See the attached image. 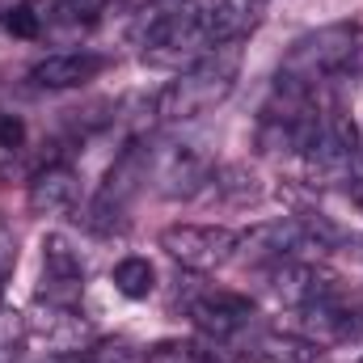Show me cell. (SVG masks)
I'll return each mask as SVG.
<instances>
[{
  "label": "cell",
  "mask_w": 363,
  "mask_h": 363,
  "mask_svg": "<svg viewBox=\"0 0 363 363\" xmlns=\"http://www.w3.org/2000/svg\"><path fill=\"white\" fill-rule=\"evenodd\" d=\"M237 72H241V51L237 47H216L203 64L186 68L182 77H174L157 93V118L161 123H186V118H199V114L216 110L233 93Z\"/></svg>",
  "instance_id": "obj_1"
},
{
  "label": "cell",
  "mask_w": 363,
  "mask_h": 363,
  "mask_svg": "<svg viewBox=\"0 0 363 363\" xmlns=\"http://www.w3.org/2000/svg\"><path fill=\"white\" fill-rule=\"evenodd\" d=\"M359 43H363V30L355 21H334V26H321V30L304 34L287 51V60L279 68V89L304 93V89H313L317 81L338 77L359 55Z\"/></svg>",
  "instance_id": "obj_2"
},
{
  "label": "cell",
  "mask_w": 363,
  "mask_h": 363,
  "mask_svg": "<svg viewBox=\"0 0 363 363\" xmlns=\"http://www.w3.org/2000/svg\"><path fill=\"white\" fill-rule=\"evenodd\" d=\"M237 245L241 233L220 224H174L161 233V250L190 271H220L224 262L237 258Z\"/></svg>",
  "instance_id": "obj_3"
},
{
  "label": "cell",
  "mask_w": 363,
  "mask_h": 363,
  "mask_svg": "<svg viewBox=\"0 0 363 363\" xmlns=\"http://www.w3.org/2000/svg\"><path fill=\"white\" fill-rule=\"evenodd\" d=\"M304 157L313 165V178H321L325 186H347L355 161H359V127L351 123V114L330 110L317 123V140Z\"/></svg>",
  "instance_id": "obj_4"
},
{
  "label": "cell",
  "mask_w": 363,
  "mask_h": 363,
  "mask_svg": "<svg viewBox=\"0 0 363 363\" xmlns=\"http://www.w3.org/2000/svg\"><path fill=\"white\" fill-rule=\"evenodd\" d=\"M144 178H148V157H144L140 144H127V148L118 152V161L110 165V174H106V182H101V190H97V199H93V207H89L93 228L106 233V228L123 224V216H127L131 199L140 194Z\"/></svg>",
  "instance_id": "obj_5"
},
{
  "label": "cell",
  "mask_w": 363,
  "mask_h": 363,
  "mask_svg": "<svg viewBox=\"0 0 363 363\" xmlns=\"http://www.w3.org/2000/svg\"><path fill=\"white\" fill-rule=\"evenodd\" d=\"M317 241V224H304V220H267L250 233H241V245L237 254H245L250 262H287L296 258L300 250H313Z\"/></svg>",
  "instance_id": "obj_6"
},
{
  "label": "cell",
  "mask_w": 363,
  "mask_h": 363,
  "mask_svg": "<svg viewBox=\"0 0 363 363\" xmlns=\"http://www.w3.org/2000/svg\"><path fill=\"white\" fill-rule=\"evenodd\" d=\"M216 178L211 157L199 144H178L165 152V161L157 165V190L165 199H194L199 190H207Z\"/></svg>",
  "instance_id": "obj_7"
},
{
  "label": "cell",
  "mask_w": 363,
  "mask_h": 363,
  "mask_svg": "<svg viewBox=\"0 0 363 363\" xmlns=\"http://www.w3.org/2000/svg\"><path fill=\"white\" fill-rule=\"evenodd\" d=\"M258 9H262V0H216V4H203V9H199V38H203V51L233 47V43L258 21Z\"/></svg>",
  "instance_id": "obj_8"
},
{
  "label": "cell",
  "mask_w": 363,
  "mask_h": 363,
  "mask_svg": "<svg viewBox=\"0 0 363 363\" xmlns=\"http://www.w3.org/2000/svg\"><path fill=\"white\" fill-rule=\"evenodd\" d=\"M190 317H194V325H199L203 334H211V338H233V334H241V330L250 325L254 304H250L245 296H237V291L216 287V291H203V296L190 304Z\"/></svg>",
  "instance_id": "obj_9"
},
{
  "label": "cell",
  "mask_w": 363,
  "mask_h": 363,
  "mask_svg": "<svg viewBox=\"0 0 363 363\" xmlns=\"http://www.w3.org/2000/svg\"><path fill=\"white\" fill-rule=\"evenodd\" d=\"M271 291L283 300V304L304 308V304H317V300L334 296V279H330L325 271H317V267H308V262L287 258V262H274Z\"/></svg>",
  "instance_id": "obj_10"
},
{
  "label": "cell",
  "mask_w": 363,
  "mask_h": 363,
  "mask_svg": "<svg viewBox=\"0 0 363 363\" xmlns=\"http://www.w3.org/2000/svg\"><path fill=\"white\" fill-rule=\"evenodd\" d=\"M101 68H106V60L93 55V51H60V55L38 60L30 68V81L38 89H77V85L93 81Z\"/></svg>",
  "instance_id": "obj_11"
},
{
  "label": "cell",
  "mask_w": 363,
  "mask_h": 363,
  "mask_svg": "<svg viewBox=\"0 0 363 363\" xmlns=\"http://www.w3.org/2000/svg\"><path fill=\"white\" fill-rule=\"evenodd\" d=\"M355 313L347 304H338V296H325L317 304H304L300 308V338L317 342V347H330V342H342L355 334Z\"/></svg>",
  "instance_id": "obj_12"
},
{
  "label": "cell",
  "mask_w": 363,
  "mask_h": 363,
  "mask_svg": "<svg viewBox=\"0 0 363 363\" xmlns=\"http://www.w3.org/2000/svg\"><path fill=\"white\" fill-rule=\"evenodd\" d=\"M81 203V178L68 165H47L38 178L30 182V207L38 216H64Z\"/></svg>",
  "instance_id": "obj_13"
},
{
  "label": "cell",
  "mask_w": 363,
  "mask_h": 363,
  "mask_svg": "<svg viewBox=\"0 0 363 363\" xmlns=\"http://www.w3.org/2000/svg\"><path fill=\"white\" fill-rule=\"evenodd\" d=\"M81 279H85V267H81V254L64 241V237H43V283L51 291H60L64 300H72L81 291Z\"/></svg>",
  "instance_id": "obj_14"
},
{
  "label": "cell",
  "mask_w": 363,
  "mask_h": 363,
  "mask_svg": "<svg viewBox=\"0 0 363 363\" xmlns=\"http://www.w3.org/2000/svg\"><path fill=\"white\" fill-rule=\"evenodd\" d=\"M250 355L258 363H317L321 347L300 338V334H254L250 338Z\"/></svg>",
  "instance_id": "obj_15"
},
{
  "label": "cell",
  "mask_w": 363,
  "mask_h": 363,
  "mask_svg": "<svg viewBox=\"0 0 363 363\" xmlns=\"http://www.w3.org/2000/svg\"><path fill=\"white\" fill-rule=\"evenodd\" d=\"M110 283H114L118 296H127V300H144V296L157 287V271H152L148 258H123V262L114 267V274H110Z\"/></svg>",
  "instance_id": "obj_16"
},
{
  "label": "cell",
  "mask_w": 363,
  "mask_h": 363,
  "mask_svg": "<svg viewBox=\"0 0 363 363\" xmlns=\"http://www.w3.org/2000/svg\"><path fill=\"white\" fill-rule=\"evenodd\" d=\"M4 26H9V34H17V38H38V30H43V13H38L34 0H21L17 9H9Z\"/></svg>",
  "instance_id": "obj_17"
},
{
  "label": "cell",
  "mask_w": 363,
  "mask_h": 363,
  "mask_svg": "<svg viewBox=\"0 0 363 363\" xmlns=\"http://www.w3.org/2000/svg\"><path fill=\"white\" fill-rule=\"evenodd\" d=\"M21 140H26V123L17 118V114H0V148H21Z\"/></svg>",
  "instance_id": "obj_18"
},
{
  "label": "cell",
  "mask_w": 363,
  "mask_h": 363,
  "mask_svg": "<svg viewBox=\"0 0 363 363\" xmlns=\"http://www.w3.org/2000/svg\"><path fill=\"white\" fill-rule=\"evenodd\" d=\"M359 363H363V359H359Z\"/></svg>",
  "instance_id": "obj_19"
}]
</instances>
